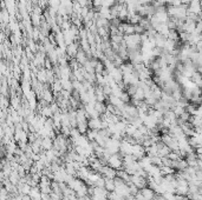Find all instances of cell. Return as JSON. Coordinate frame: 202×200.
Listing matches in <instances>:
<instances>
[{
  "label": "cell",
  "instance_id": "2",
  "mask_svg": "<svg viewBox=\"0 0 202 200\" xmlns=\"http://www.w3.org/2000/svg\"><path fill=\"white\" fill-rule=\"evenodd\" d=\"M142 192V194L147 198L148 200H153L154 198H155V191L154 190H151L150 187H144V188H142V190H140Z\"/></svg>",
  "mask_w": 202,
  "mask_h": 200
},
{
  "label": "cell",
  "instance_id": "4",
  "mask_svg": "<svg viewBox=\"0 0 202 200\" xmlns=\"http://www.w3.org/2000/svg\"><path fill=\"white\" fill-rule=\"evenodd\" d=\"M104 188L108 191V192H115L116 190V184H115L114 179H107L105 178V186Z\"/></svg>",
  "mask_w": 202,
  "mask_h": 200
},
{
  "label": "cell",
  "instance_id": "1",
  "mask_svg": "<svg viewBox=\"0 0 202 200\" xmlns=\"http://www.w3.org/2000/svg\"><path fill=\"white\" fill-rule=\"evenodd\" d=\"M79 48H81V47H79V44L74 41V42L70 44V45L66 47V54L71 58V59H74V58H76V55L78 53Z\"/></svg>",
  "mask_w": 202,
  "mask_h": 200
},
{
  "label": "cell",
  "instance_id": "3",
  "mask_svg": "<svg viewBox=\"0 0 202 200\" xmlns=\"http://www.w3.org/2000/svg\"><path fill=\"white\" fill-rule=\"evenodd\" d=\"M31 24L34 27H40L41 25V15L37 13H31Z\"/></svg>",
  "mask_w": 202,
  "mask_h": 200
},
{
  "label": "cell",
  "instance_id": "5",
  "mask_svg": "<svg viewBox=\"0 0 202 200\" xmlns=\"http://www.w3.org/2000/svg\"><path fill=\"white\" fill-rule=\"evenodd\" d=\"M144 32H145V30L143 28V26H141L140 24L135 25V33L136 34H140V35H141V34H143Z\"/></svg>",
  "mask_w": 202,
  "mask_h": 200
}]
</instances>
